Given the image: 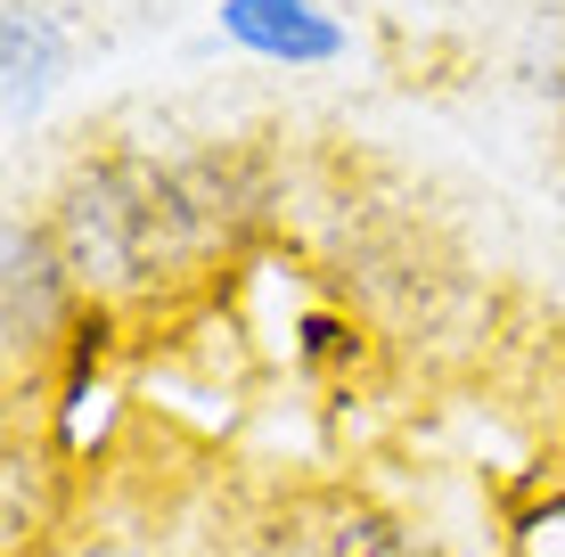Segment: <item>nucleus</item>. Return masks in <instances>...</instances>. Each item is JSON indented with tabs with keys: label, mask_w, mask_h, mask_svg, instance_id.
I'll return each mask as SVG.
<instances>
[{
	"label": "nucleus",
	"mask_w": 565,
	"mask_h": 557,
	"mask_svg": "<svg viewBox=\"0 0 565 557\" xmlns=\"http://www.w3.org/2000/svg\"><path fill=\"white\" fill-rule=\"evenodd\" d=\"M0 66H9V124H25V115L50 99V83H57V25H50V9L9 0V17H0Z\"/></svg>",
	"instance_id": "4"
},
{
	"label": "nucleus",
	"mask_w": 565,
	"mask_h": 557,
	"mask_svg": "<svg viewBox=\"0 0 565 557\" xmlns=\"http://www.w3.org/2000/svg\"><path fill=\"white\" fill-rule=\"evenodd\" d=\"M222 33L270 66H337L353 50V33L320 0H222Z\"/></svg>",
	"instance_id": "3"
},
{
	"label": "nucleus",
	"mask_w": 565,
	"mask_h": 557,
	"mask_svg": "<svg viewBox=\"0 0 565 557\" xmlns=\"http://www.w3.org/2000/svg\"><path fill=\"white\" fill-rule=\"evenodd\" d=\"M83 287H74L66 255H57L50 222H9L0 238V336H9V361H42L66 344V329L83 320Z\"/></svg>",
	"instance_id": "2"
},
{
	"label": "nucleus",
	"mask_w": 565,
	"mask_h": 557,
	"mask_svg": "<svg viewBox=\"0 0 565 557\" xmlns=\"http://www.w3.org/2000/svg\"><path fill=\"white\" fill-rule=\"evenodd\" d=\"M222 164H156V157H99L66 181L57 197V255L90 303H140L172 287L189 263H205L230 238Z\"/></svg>",
	"instance_id": "1"
},
{
	"label": "nucleus",
	"mask_w": 565,
	"mask_h": 557,
	"mask_svg": "<svg viewBox=\"0 0 565 557\" xmlns=\"http://www.w3.org/2000/svg\"><path fill=\"white\" fill-rule=\"evenodd\" d=\"M320 557H443V549L426 542L418 525H402L394 508H344L337 525H328Z\"/></svg>",
	"instance_id": "5"
}]
</instances>
